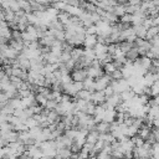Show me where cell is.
I'll list each match as a JSON object with an SVG mask.
<instances>
[{"instance_id":"cell-1","label":"cell","mask_w":159,"mask_h":159,"mask_svg":"<svg viewBox=\"0 0 159 159\" xmlns=\"http://www.w3.org/2000/svg\"><path fill=\"white\" fill-rule=\"evenodd\" d=\"M72 80L75 81V82H83L87 77H88V75H87V70H83V68H76L75 71H73V73H72Z\"/></svg>"},{"instance_id":"cell-2","label":"cell","mask_w":159,"mask_h":159,"mask_svg":"<svg viewBox=\"0 0 159 159\" xmlns=\"http://www.w3.org/2000/svg\"><path fill=\"white\" fill-rule=\"evenodd\" d=\"M96 130L99 133V134H104V133H109L111 132V124L107 123V122H99L96 127Z\"/></svg>"},{"instance_id":"cell-3","label":"cell","mask_w":159,"mask_h":159,"mask_svg":"<svg viewBox=\"0 0 159 159\" xmlns=\"http://www.w3.org/2000/svg\"><path fill=\"white\" fill-rule=\"evenodd\" d=\"M71 157H72L71 148H61V149H57V158H60V159H70Z\"/></svg>"},{"instance_id":"cell-4","label":"cell","mask_w":159,"mask_h":159,"mask_svg":"<svg viewBox=\"0 0 159 159\" xmlns=\"http://www.w3.org/2000/svg\"><path fill=\"white\" fill-rule=\"evenodd\" d=\"M98 140H99V133H98L97 130H91V132L88 133V135H87V143L94 145Z\"/></svg>"},{"instance_id":"cell-5","label":"cell","mask_w":159,"mask_h":159,"mask_svg":"<svg viewBox=\"0 0 159 159\" xmlns=\"http://www.w3.org/2000/svg\"><path fill=\"white\" fill-rule=\"evenodd\" d=\"M149 88H150V96H154V97L159 96V81H155Z\"/></svg>"},{"instance_id":"cell-6","label":"cell","mask_w":159,"mask_h":159,"mask_svg":"<svg viewBox=\"0 0 159 159\" xmlns=\"http://www.w3.org/2000/svg\"><path fill=\"white\" fill-rule=\"evenodd\" d=\"M132 140H133V143H134V145H135V147H142V145L145 143V140H144L143 138H140L139 135L133 137V138H132Z\"/></svg>"},{"instance_id":"cell-7","label":"cell","mask_w":159,"mask_h":159,"mask_svg":"<svg viewBox=\"0 0 159 159\" xmlns=\"http://www.w3.org/2000/svg\"><path fill=\"white\" fill-rule=\"evenodd\" d=\"M148 159H155V158H154V157H149Z\"/></svg>"}]
</instances>
